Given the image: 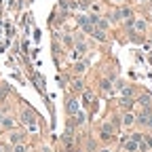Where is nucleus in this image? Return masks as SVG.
I'll return each mask as SVG.
<instances>
[{
    "mask_svg": "<svg viewBox=\"0 0 152 152\" xmlns=\"http://www.w3.org/2000/svg\"><path fill=\"white\" fill-rule=\"evenodd\" d=\"M21 123L28 127V125H36V114L32 110H23L21 112Z\"/></svg>",
    "mask_w": 152,
    "mask_h": 152,
    "instance_id": "f257e3e1",
    "label": "nucleus"
},
{
    "mask_svg": "<svg viewBox=\"0 0 152 152\" xmlns=\"http://www.w3.org/2000/svg\"><path fill=\"white\" fill-rule=\"evenodd\" d=\"M78 23H80V28H83L87 34H91V32H93V28H95V26L89 21V17H85V15H80V17H78Z\"/></svg>",
    "mask_w": 152,
    "mask_h": 152,
    "instance_id": "f03ea898",
    "label": "nucleus"
},
{
    "mask_svg": "<svg viewBox=\"0 0 152 152\" xmlns=\"http://www.w3.org/2000/svg\"><path fill=\"white\" fill-rule=\"evenodd\" d=\"M23 142V133L21 131H11V135H9V144L15 146V144H21Z\"/></svg>",
    "mask_w": 152,
    "mask_h": 152,
    "instance_id": "7ed1b4c3",
    "label": "nucleus"
},
{
    "mask_svg": "<svg viewBox=\"0 0 152 152\" xmlns=\"http://www.w3.org/2000/svg\"><path fill=\"white\" fill-rule=\"evenodd\" d=\"M112 133H114V125H112V123H104V125H102V137H104V140H110Z\"/></svg>",
    "mask_w": 152,
    "mask_h": 152,
    "instance_id": "20e7f679",
    "label": "nucleus"
},
{
    "mask_svg": "<svg viewBox=\"0 0 152 152\" xmlns=\"http://www.w3.org/2000/svg\"><path fill=\"white\" fill-rule=\"evenodd\" d=\"M0 127H4V129H13V127H15V121H13L11 116H2V114H0Z\"/></svg>",
    "mask_w": 152,
    "mask_h": 152,
    "instance_id": "39448f33",
    "label": "nucleus"
},
{
    "mask_svg": "<svg viewBox=\"0 0 152 152\" xmlns=\"http://www.w3.org/2000/svg\"><path fill=\"white\" fill-rule=\"evenodd\" d=\"M125 150L127 152H135V150H140V144L133 142V140H129V142H125Z\"/></svg>",
    "mask_w": 152,
    "mask_h": 152,
    "instance_id": "423d86ee",
    "label": "nucleus"
},
{
    "mask_svg": "<svg viewBox=\"0 0 152 152\" xmlns=\"http://www.w3.org/2000/svg\"><path fill=\"white\" fill-rule=\"evenodd\" d=\"M133 123H135V116H133L131 112H127L125 116H123V125H125V127H131Z\"/></svg>",
    "mask_w": 152,
    "mask_h": 152,
    "instance_id": "0eeeda50",
    "label": "nucleus"
},
{
    "mask_svg": "<svg viewBox=\"0 0 152 152\" xmlns=\"http://www.w3.org/2000/svg\"><path fill=\"white\" fill-rule=\"evenodd\" d=\"M91 34L97 38L99 42H102V40H106V32H104V30H99V28H93V32H91Z\"/></svg>",
    "mask_w": 152,
    "mask_h": 152,
    "instance_id": "6e6552de",
    "label": "nucleus"
},
{
    "mask_svg": "<svg viewBox=\"0 0 152 152\" xmlns=\"http://www.w3.org/2000/svg\"><path fill=\"white\" fill-rule=\"evenodd\" d=\"M133 28H135L137 32H146V21L144 19H135V21H133Z\"/></svg>",
    "mask_w": 152,
    "mask_h": 152,
    "instance_id": "1a4fd4ad",
    "label": "nucleus"
},
{
    "mask_svg": "<svg viewBox=\"0 0 152 152\" xmlns=\"http://www.w3.org/2000/svg\"><path fill=\"white\" fill-rule=\"evenodd\" d=\"M118 91H121V95H123V97H131V95H133V89H131V87H125V85H123Z\"/></svg>",
    "mask_w": 152,
    "mask_h": 152,
    "instance_id": "9d476101",
    "label": "nucleus"
},
{
    "mask_svg": "<svg viewBox=\"0 0 152 152\" xmlns=\"http://www.w3.org/2000/svg\"><path fill=\"white\" fill-rule=\"evenodd\" d=\"M66 108H68V112H70V114H78V106H76L74 102H68V106H66Z\"/></svg>",
    "mask_w": 152,
    "mask_h": 152,
    "instance_id": "9b49d317",
    "label": "nucleus"
},
{
    "mask_svg": "<svg viewBox=\"0 0 152 152\" xmlns=\"http://www.w3.org/2000/svg\"><path fill=\"white\" fill-rule=\"evenodd\" d=\"M118 17H123V19H127V17H131V11H129L127 7H123V9L118 11Z\"/></svg>",
    "mask_w": 152,
    "mask_h": 152,
    "instance_id": "f8f14e48",
    "label": "nucleus"
},
{
    "mask_svg": "<svg viewBox=\"0 0 152 152\" xmlns=\"http://www.w3.org/2000/svg\"><path fill=\"white\" fill-rule=\"evenodd\" d=\"M91 99H93V93H91V91H85V93H83V104H89Z\"/></svg>",
    "mask_w": 152,
    "mask_h": 152,
    "instance_id": "ddd939ff",
    "label": "nucleus"
},
{
    "mask_svg": "<svg viewBox=\"0 0 152 152\" xmlns=\"http://www.w3.org/2000/svg\"><path fill=\"white\" fill-rule=\"evenodd\" d=\"M102 89H104L106 93H110V91H112V85H110V80H102Z\"/></svg>",
    "mask_w": 152,
    "mask_h": 152,
    "instance_id": "4468645a",
    "label": "nucleus"
},
{
    "mask_svg": "<svg viewBox=\"0 0 152 152\" xmlns=\"http://www.w3.org/2000/svg\"><path fill=\"white\" fill-rule=\"evenodd\" d=\"M76 53H78V55H83V53H87V47H85L83 42H78V45H76Z\"/></svg>",
    "mask_w": 152,
    "mask_h": 152,
    "instance_id": "2eb2a0df",
    "label": "nucleus"
},
{
    "mask_svg": "<svg viewBox=\"0 0 152 152\" xmlns=\"http://www.w3.org/2000/svg\"><path fill=\"white\" fill-rule=\"evenodd\" d=\"M13 152H26V146H23V142H21V144H15V146H13Z\"/></svg>",
    "mask_w": 152,
    "mask_h": 152,
    "instance_id": "dca6fc26",
    "label": "nucleus"
},
{
    "mask_svg": "<svg viewBox=\"0 0 152 152\" xmlns=\"http://www.w3.org/2000/svg\"><path fill=\"white\" fill-rule=\"evenodd\" d=\"M61 42H64L66 47H72V45H74V40H72L70 36H64V38H61Z\"/></svg>",
    "mask_w": 152,
    "mask_h": 152,
    "instance_id": "f3484780",
    "label": "nucleus"
},
{
    "mask_svg": "<svg viewBox=\"0 0 152 152\" xmlns=\"http://www.w3.org/2000/svg\"><path fill=\"white\" fill-rule=\"evenodd\" d=\"M28 131L30 133H38V131H40V129H38V123L36 125H28Z\"/></svg>",
    "mask_w": 152,
    "mask_h": 152,
    "instance_id": "a211bd4d",
    "label": "nucleus"
},
{
    "mask_svg": "<svg viewBox=\"0 0 152 152\" xmlns=\"http://www.w3.org/2000/svg\"><path fill=\"white\" fill-rule=\"evenodd\" d=\"M131 140L140 144V142H142V133H133V135H131Z\"/></svg>",
    "mask_w": 152,
    "mask_h": 152,
    "instance_id": "6ab92c4d",
    "label": "nucleus"
},
{
    "mask_svg": "<svg viewBox=\"0 0 152 152\" xmlns=\"http://www.w3.org/2000/svg\"><path fill=\"white\" fill-rule=\"evenodd\" d=\"M85 68H87L85 64H76V68H74V70H76V72H85Z\"/></svg>",
    "mask_w": 152,
    "mask_h": 152,
    "instance_id": "aec40b11",
    "label": "nucleus"
},
{
    "mask_svg": "<svg viewBox=\"0 0 152 152\" xmlns=\"http://www.w3.org/2000/svg\"><path fill=\"white\" fill-rule=\"evenodd\" d=\"M146 142H148V148H152V137H146Z\"/></svg>",
    "mask_w": 152,
    "mask_h": 152,
    "instance_id": "412c9836",
    "label": "nucleus"
},
{
    "mask_svg": "<svg viewBox=\"0 0 152 152\" xmlns=\"http://www.w3.org/2000/svg\"><path fill=\"white\" fill-rule=\"evenodd\" d=\"M99 152H112V150H108V148H102V150H99Z\"/></svg>",
    "mask_w": 152,
    "mask_h": 152,
    "instance_id": "4be33fe9",
    "label": "nucleus"
},
{
    "mask_svg": "<svg viewBox=\"0 0 152 152\" xmlns=\"http://www.w3.org/2000/svg\"><path fill=\"white\" fill-rule=\"evenodd\" d=\"M144 152H150V150H144Z\"/></svg>",
    "mask_w": 152,
    "mask_h": 152,
    "instance_id": "5701e85b",
    "label": "nucleus"
},
{
    "mask_svg": "<svg viewBox=\"0 0 152 152\" xmlns=\"http://www.w3.org/2000/svg\"><path fill=\"white\" fill-rule=\"evenodd\" d=\"M116 2H121V0H116Z\"/></svg>",
    "mask_w": 152,
    "mask_h": 152,
    "instance_id": "b1692460",
    "label": "nucleus"
},
{
    "mask_svg": "<svg viewBox=\"0 0 152 152\" xmlns=\"http://www.w3.org/2000/svg\"><path fill=\"white\" fill-rule=\"evenodd\" d=\"M0 152H2V148H0Z\"/></svg>",
    "mask_w": 152,
    "mask_h": 152,
    "instance_id": "393cba45",
    "label": "nucleus"
}]
</instances>
